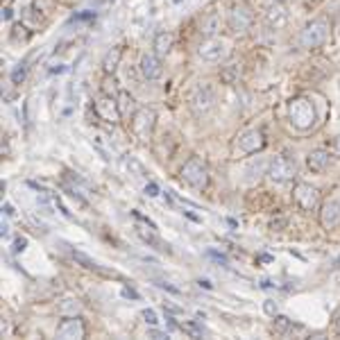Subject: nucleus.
<instances>
[{
  "label": "nucleus",
  "mask_w": 340,
  "mask_h": 340,
  "mask_svg": "<svg viewBox=\"0 0 340 340\" xmlns=\"http://www.w3.org/2000/svg\"><path fill=\"white\" fill-rule=\"evenodd\" d=\"M263 145H265V136H263L261 129H247V132H243L236 141V147L243 152V154H254V152L263 150Z\"/></svg>",
  "instance_id": "obj_11"
},
{
  "label": "nucleus",
  "mask_w": 340,
  "mask_h": 340,
  "mask_svg": "<svg viewBox=\"0 0 340 340\" xmlns=\"http://www.w3.org/2000/svg\"><path fill=\"white\" fill-rule=\"evenodd\" d=\"M252 21H254V14H252L250 7H247L245 3H236V5L232 7V12H229L227 23H229L232 32H245V30H250Z\"/></svg>",
  "instance_id": "obj_9"
},
{
  "label": "nucleus",
  "mask_w": 340,
  "mask_h": 340,
  "mask_svg": "<svg viewBox=\"0 0 340 340\" xmlns=\"http://www.w3.org/2000/svg\"><path fill=\"white\" fill-rule=\"evenodd\" d=\"M86 335V326L84 322L80 320V317H66V320H62L59 324H57V338L62 340H80Z\"/></svg>",
  "instance_id": "obj_10"
},
{
  "label": "nucleus",
  "mask_w": 340,
  "mask_h": 340,
  "mask_svg": "<svg viewBox=\"0 0 340 340\" xmlns=\"http://www.w3.org/2000/svg\"><path fill=\"white\" fill-rule=\"evenodd\" d=\"M229 52H232V43L222 37L204 39L198 48V55L202 57L204 62H222V59L229 57Z\"/></svg>",
  "instance_id": "obj_6"
},
{
  "label": "nucleus",
  "mask_w": 340,
  "mask_h": 340,
  "mask_svg": "<svg viewBox=\"0 0 340 340\" xmlns=\"http://www.w3.org/2000/svg\"><path fill=\"white\" fill-rule=\"evenodd\" d=\"M175 3H182V0H175Z\"/></svg>",
  "instance_id": "obj_44"
},
{
  "label": "nucleus",
  "mask_w": 340,
  "mask_h": 340,
  "mask_svg": "<svg viewBox=\"0 0 340 340\" xmlns=\"http://www.w3.org/2000/svg\"><path fill=\"white\" fill-rule=\"evenodd\" d=\"M331 163V154L326 150H313L311 154L306 156V165L313 170V173H322L326 170Z\"/></svg>",
  "instance_id": "obj_18"
},
{
  "label": "nucleus",
  "mask_w": 340,
  "mask_h": 340,
  "mask_svg": "<svg viewBox=\"0 0 340 340\" xmlns=\"http://www.w3.org/2000/svg\"><path fill=\"white\" fill-rule=\"evenodd\" d=\"M68 311L77 313V311H80V304L73 302V299H66L64 304H59V313H68Z\"/></svg>",
  "instance_id": "obj_27"
},
{
  "label": "nucleus",
  "mask_w": 340,
  "mask_h": 340,
  "mask_svg": "<svg viewBox=\"0 0 340 340\" xmlns=\"http://www.w3.org/2000/svg\"><path fill=\"white\" fill-rule=\"evenodd\" d=\"M220 25H222L220 14H218V12H207V14L202 16V21H200V34L211 39L220 32Z\"/></svg>",
  "instance_id": "obj_17"
},
{
  "label": "nucleus",
  "mask_w": 340,
  "mask_h": 340,
  "mask_svg": "<svg viewBox=\"0 0 340 340\" xmlns=\"http://www.w3.org/2000/svg\"><path fill=\"white\" fill-rule=\"evenodd\" d=\"M182 331H186V333L193 335V338H202L204 335V326L198 324V322H193V320L184 322V324H182Z\"/></svg>",
  "instance_id": "obj_25"
},
{
  "label": "nucleus",
  "mask_w": 340,
  "mask_h": 340,
  "mask_svg": "<svg viewBox=\"0 0 340 340\" xmlns=\"http://www.w3.org/2000/svg\"><path fill=\"white\" fill-rule=\"evenodd\" d=\"M207 256H211L213 261H218V263H222V265H227L229 261H227V256L225 254H220V252H213V250H209L207 252Z\"/></svg>",
  "instance_id": "obj_31"
},
{
  "label": "nucleus",
  "mask_w": 340,
  "mask_h": 340,
  "mask_svg": "<svg viewBox=\"0 0 340 340\" xmlns=\"http://www.w3.org/2000/svg\"><path fill=\"white\" fill-rule=\"evenodd\" d=\"M320 225L324 227L326 232H329V229H335V227L340 225V202L338 200H329V202L322 207Z\"/></svg>",
  "instance_id": "obj_15"
},
{
  "label": "nucleus",
  "mask_w": 340,
  "mask_h": 340,
  "mask_svg": "<svg viewBox=\"0 0 340 340\" xmlns=\"http://www.w3.org/2000/svg\"><path fill=\"white\" fill-rule=\"evenodd\" d=\"M154 123H156L154 109H147V107L136 109V113L132 116V123H129V129L141 143H147L152 136V129H154Z\"/></svg>",
  "instance_id": "obj_5"
},
{
  "label": "nucleus",
  "mask_w": 340,
  "mask_h": 340,
  "mask_svg": "<svg viewBox=\"0 0 340 340\" xmlns=\"http://www.w3.org/2000/svg\"><path fill=\"white\" fill-rule=\"evenodd\" d=\"M274 333H279V335H286L290 329H293V320L290 317H286V315H274Z\"/></svg>",
  "instance_id": "obj_24"
},
{
  "label": "nucleus",
  "mask_w": 340,
  "mask_h": 340,
  "mask_svg": "<svg viewBox=\"0 0 340 340\" xmlns=\"http://www.w3.org/2000/svg\"><path fill=\"white\" fill-rule=\"evenodd\" d=\"M25 247H28V238L25 236H19L14 241V254H21V252H25Z\"/></svg>",
  "instance_id": "obj_29"
},
{
  "label": "nucleus",
  "mask_w": 340,
  "mask_h": 340,
  "mask_svg": "<svg viewBox=\"0 0 340 340\" xmlns=\"http://www.w3.org/2000/svg\"><path fill=\"white\" fill-rule=\"evenodd\" d=\"M141 75L145 77V80H150V82H154V80H159L161 75H163V66H161V59H159V55H143L141 57Z\"/></svg>",
  "instance_id": "obj_14"
},
{
  "label": "nucleus",
  "mask_w": 340,
  "mask_h": 340,
  "mask_svg": "<svg viewBox=\"0 0 340 340\" xmlns=\"http://www.w3.org/2000/svg\"><path fill=\"white\" fill-rule=\"evenodd\" d=\"M68 252H71V259H73V261H77V263H80L82 268H86V270H93V272H100V274H113V272H109V270H104L102 265H100L95 259H91V256H86L84 252H80V250H68Z\"/></svg>",
  "instance_id": "obj_19"
},
{
  "label": "nucleus",
  "mask_w": 340,
  "mask_h": 340,
  "mask_svg": "<svg viewBox=\"0 0 340 340\" xmlns=\"http://www.w3.org/2000/svg\"><path fill=\"white\" fill-rule=\"evenodd\" d=\"M145 195L147 198H156V195H159V186H156L154 182H147L145 184Z\"/></svg>",
  "instance_id": "obj_30"
},
{
  "label": "nucleus",
  "mask_w": 340,
  "mask_h": 340,
  "mask_svg": "<svg viewBox=\"0 0 340 340\" xmlns=\"http://www.w3.org/2000/svg\"><path fill=\"white\" fill-rule=\"evenodd\" d=\"M141 315H143V320H145L150 326H156V324H159V317H156V313L152 311V308H145Z\"/></svg>",
  "instance_id": "obj_28"
},
{
  "label": "nucleus",
  "mask_w": 340,
  "mask_h": 340,
  "mask_svg": "<svg viewBox=\"0 0 340 340\" xmlns=\"http://www.w3.org/2000/svg\"><path fill=\"white\" fill-rule=\"evenodd\" d=\"M25 77H28V64H19V66L12 71V82H14V84H21Z\"/></svg>",
  "instance_id": "obj_26"
},
{
  "label": "nucleus",
  "mask_w": 340,
  "mask_h": 340,
  "mask_svg": "<svg viewBox=\"0 0 340 340\" xmlns=\"http://www.w3.org/2000/svg\"><path fill=\"white\" fill-rule=\"evenodd\" d=\"M293 195H295V202H297L304 211H313V209L317 207V200H320L317 189L311 184H297Z\"/></svg>",
  "instance_id": "obj_13"
},
{
  "label": "nucleus",
  "mask_w": 340,
  "mask_h": 340,
  "mask_svg": "<svg viewBox=\"0 0 340 340\" xmlns=\"http://www.w3.org/2000/svg\"><path fill=\"white\" fill-rule=\"evenodd\" d=\"M173 41H175V37L170 32H159L154 37V52L159 57H163V55H168L170 52V48H173Z\"/></svg>",
  "instance_id": "obj_20"
},
{
  "label": "nucleus",
  "mask_w": 340,
  "mask_h": 340,
  "mask_svg": "<svg viewBox=\"0 0 340 340\" xmlns=\"http://www.w3.org/2000/svg\"><path fill=\"white\" fill-rule=\"evenodd\" d=\"M93 109H95V116H98L100 120H104V123L113 125L123 118L118 102H116L111 95H98V98L93 100Z\"/></svg>",
  "instance_id": "obj_7"
},
{
  "label": "nucleus",
  "mask_w": 340,
  "mask_h": 340,
  "mask_svg": "<svg viewBox=\"0 0 340 340\" xmlns=\"http://www.w3.org/2000/svg\"><path fill=\"white\" fill-rule=\"evenodd\" d=\"M3 211H5V216H7V218H14V216H16L14 207H12L10 202H7V204H3Z\"/></svg>",
  "instance_id": "obj_35"
},
{
  "label": "nucleus",
  "mask_w": 340,
  "mask_h": 340,
  "mask_svg": "<svg viewBox=\"0 0 340 340\" xmlns=\"http://www.w3.org/2000/svg\"><path fill=\"white\" fill-rule=\"evenodd\" d=\"M120 57H123V50H120V48H111V50L104 55V59H102L104 73H113V71H116V68H118V64H120Z\"/></svg>",
  "instance_id": "obj_21"
},
{
  "label": "nucleus",
  "mask_w": 340,
  "mask_h": 340,
  "mask_svg": "<svg viewBox=\"0 0 340 340\" xmlns=\"http://www.w3.org/2000/svg\"><path fill=\"white\" fill-rule=\"evenodd\" d=\"M150 335H152V338H156V340L168 338V333H161V331H156V329H152V331H150Z\"/></svg>",
  "instance_id": "obj_36"
},
{
  "label": "nucleus",
  "mask_w": 340,
  "mask_h": 340,
  "mask_svg": "<svg viewBox=\"0 0 340 340\" xmlns=\"http://www.w3.org/2000/svg\"><path fill=\"white\" fill-rule=\"evenodd\" d=\"M3 16H5V21H12V16H14V12H12L10 7H5V14H3Z\"/></svg>",
  "instance_id": "obj_39"
},
{
  "label": "nucleus",
  "mask_w": 340,
  "mask_h": 340,
  "mask_svg": "<svg viewBox=\"0 0 340 340\" xmlns=\"http://www.w3.org/2000/svg\"><path fill=\"white\" fill-rule=\"evenodd\" d=\"M136 229V234L141 236V241L143 243H147V247H154V250H159V252H165V254H170V247H168V243H163L159 238V234H156V229H147L145 232V227H141V225H136L134 227Z\"/></svg>",
  "instance_id": "obj_16"
},
{
  "label": "nucleus",
  "mask_w": 340,
  "mask_h": 340,
  "mask_svg": "<svg viewBox=\"0 0 340 340\" xmlns=\"http://www.w3.org/2000/svg\"><path fill=\"white\" fill-rule=\"evenodd\" d=\"M263 19H265V25H268V28L281 30V28H286V23H288V12H286V7L281 5V0H274V3H270V5L265 7Z\"/></svg>",
  "instance_id": "obj_12"
},
{
  "label": "nucleus",
  "mask_w": 340,
  "mask_h": 340,
  "mask_svg": "<svg viewBox=\"0 0 340 340\" xmlns=\"http://www.w3.org/2000/svg\"><path fill=\"white\" fill-rule=\"evenodd\" d=\"M261 288H272V281H270V279H263V281H261Z\"/></svg>",
  "instance_id": "obj_40"
},
{
  "label": "nucleus",
  "mask_w": 340,
  "mask_h": 340,
  "mask_svg": "<svg viewBox=\"0 0 340 340\" xmlns=\"http://www.w3.org/2000/svg\"><path fill=\"white\" fill-rule=\"evenodd\" d=\"M335 152H338V154H340V136L335 138Z\"/></svg>",
  "instance_id": "obj_41"
},
{
  "label": "nucleus",
  "mask_w": 340,
  "mask_h": 340,
  "mask_svg": "<svg viewBox=\"0 0 340 340\" xmlns=\"http://www.w3.org/2000/svg\"><path fill=\"white\" fill-rule=\"evenodd\" d=\"M295 170H297V165H295L293 159H288V156H274V159L270 161V165H268V177L272 182L283 184V182L293 180Z\"/></svg>",
  "instance_id": "obj_8"
},
{
  "label": "nucleus",
  "mask_w": 340,
  "mask_h": 340,
  "mask_svg": "<svg viewBox=\"0 0 340 340\" xmlns=\"http://www.w3.org/2000/svg\"><path fill=\"white\" fill-rule=\"evenodd\" d=\"M216 104V89L209 82H200L189 95V107L195 116H204Z\"/></svg>",
  "instance_id": "obj_3"
},
{
  "label": "nucleus",
  "mask_w": 340,
  "mask_h": 340,
  "mask_svg": "<svg viewBox=\"0 0 340 340\" xmlns=\"http://www.w3.org/2000/svg\"><path fill=\"white\" fill-rule=\"evenodd\" d=\"M118 107H120V113L123 116H129V113H136V102H134V98L129 95V91H120L118 95Z\"/></svg>",
  "instance_id": "obj_22"
},
{
  "label": "nucleus",
  "mask_w": 340,
  "mask_h": 340,
  "mask_svg": "<svg viewBox=\"0 0 340 340\" xmlns=\"http://www.w3.org/2000/svg\"><path fill=\"white\" fill-rule=\"evenodd\" d=\"M0 232H3V236H7V234H10V222H7V216H5V220H3V227H0Z\"/></svg>",
  "instance_id": "obj_37"
},
{
  "label": "nucleus",
  "mask_w": 340,
  "mask_h": 340,
  "mask_svg": "<svg viewBox=\"0 0 340 340\" xmlns=\"http://www.w3.org/2000/svg\"><path fill=\"white\" fill-rule=\"evenodd\" d=\"M156 286H159V288H165V290H170V293H180V288H175V286H170V283H165V281H156Z\"/></svg>",
  "instance_id": "obj_34"
},
{
  "label": "nucleus",
  "mask_w": 340,
  "mask_h": 340,
  "mask_svg": "<svg viewBox=\"0 0 340 340\" xmlns=\"http://www.w3.org/2000/svg\"><path fill=\"white\" fill-rule=\"evenodd\" d=\"M288 118L295 129L306 132L315 125V109L306 98H295L288 102Z\"/></svg>",
  "instance_id": "obj_1"
},
{
  "label": "nucleus",
  "mask_w": 340,
  "mask_h": 340,
  "mask_svg": "<svg viewBox=\"0 0 340 340\" xmlns=\"http://www.w3.org/2000/svg\"><path fill=\"white\" fill-rule=\"evenodd\" d=\"M200 286H202V288H207V290H211V288H213V283L209 281V279H200Z\"/></svg>",
  "instance_id": "obj_38"
},
{
  "label": "nucleus",
  "mask_w": 340,
  "mask_h": 340,
  "mask_svg": "<svg viewBox=\"0 0 340 340\" xmlns=\"http://www.w3.org/2000/svg\"><path fill=\"white\" fill-rule=\"evenodd\" d=\"M335 326H338V333H340V317H338V324H335Z\"/></svg>",
  "instance_id": "obj_43"
},
{
  "label": "nucleus",
  "mask_w": 340,
  "mask_h": 340,
  "mask_svg": "<svg viewBox=\"0 0 340 340\" xmlns=\"http://www.w3.org/2000/svg\"><path fill=\"white\" fill-rule=\"evenodd\" d=\"M329 32H331V23L326 19H313L311 23H306V28L302 30L299 34V43L302 48H320L322 43H326L329 39Z\"/></svg>",
  "instance_id": "obj_2"
},
{
  "label": "nucleus",
  "mask_w": 340,
  "mask_h": 340,
  "mask_svg": "<svg viewBox=\"0 0 340 340\" xmlns=\"http://www.w3.org/2000/svg\"><path fill=\"white\" fill-rule=\"evenodd\" d=\"M263 311L268 313V315H272V317H274V315H277V304H274V302H270V299H268V302L263 304Z\"/></svg>",
  "instance_id": "obj_32"
},
{
  "label": "nucleus",
  "mask_w": 340,
  "mask_h": 340,
  "mask_svg": "<svg viewBox=\"0 0 340 340\" xmlns=\"http://www.w3.org/2000/svg\"><path fill=\"white\" fill-rule=\"evenodd\" d=\"M333 265H335V268H338V265H340V256H338V259H335V263H333Z\"/></svg>",
  "instance_id": "obj_42"
},
{
  "label": "nucleus",
  "mask_w": 340,
  "mask_h": 340,
  "mask_svg": "<svg viewBox=\"0 0 340 340\" xmlns=\"http://www.w3.org/2000/svg\"><path fill=\"white\" fill-rule=\"evenodd\" d=\"M182 180L195 191H204L209 186V170L198 156H191L184 165H182Z\"/></svg>",
  "instance_id": "obj_4"
},
{
  "label": "nucleus",
  "mask_w": 340,
  "mask_h": 340,
  "mask_svg": "<svg viewBox=\"0 0 340 340\" xmlns=\"http://www.w3.org/2000/svg\"><path fill=\"white\" fill-rule=\"evenodd\" d=\"M238 77H241V64H229V66H225L220 73V80L225 82V84H236Z\"/></svg>",
  "instance_id": "obj_23"
},
{
  "label": "nucleus",
  "mask_w": 340,
  "mask_h": 340,
  "mask_svg": "<svg viewBox=\"0 0 340 340\" xmlns=\"http://www.w3.org/2000/svg\"><path fill=\"white\" fill-rule=\"evenodd\" d=\"M120 295H123V297H129V299H141V295H138L136 290H132V288H123L120 290Z\"/></svg>",
  "instance_id": "obj_33"
}]
</instances>
